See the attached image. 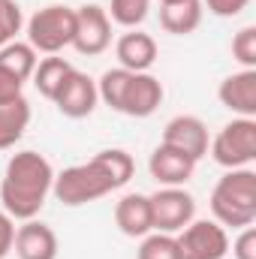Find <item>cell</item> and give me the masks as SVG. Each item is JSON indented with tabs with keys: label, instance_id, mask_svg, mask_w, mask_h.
Wrapping results in <instances>:
<instances>
[{
	"label": "cell",
	"instance_id": "f1b7e54d",
	"mask_svg": "<svg viewBox=\"0 0 256 259\" xmlns=\"http://www.w3.org/2000/svg\"><path fill=\"white\" fill-rule=\"evenodd\" d=\"M160 3H166V0H160Z\"/></svg>",
	"mask_w": 256,
	"mask_h": 259
},
{
	"label": "cell",
	"instance_id": "277c9868",
	"mask_svg": "<svg viewBox=\"0 0 256 259\" xmlns=\"http://www.w3.org/2000/svg\"><path fill=\"white\" fill-rule=\"evenodd\" d=\"M75 36V9L49 3L27 18V46L36 55H61Z\"/></svg>",
	"mask_w": 256,
	"mask_h": 259
},
{
	"label": "cell",
	"instance_id": "cb8c5ba5",
	"mask_svg": "<svg viewBox=\"0 0 256 259\" xmlns=\"http://www.w3.org/2000/svg\"><path fill=\"white\" fill-rule=\"evenodd\" d=\"M21 27H24L21 6L15 0H0V46L12 42L15 33H21Z\"/></svg>",
	"mask_w": 256,
	"mask_h": 259
},
{
	"label": "cell",
	"instance_id": "2e32d148",
	"mask_svg": "<svg viewBox=\"0 0 256 259\" xmlns=\"http://www.w3.org/2000/svg\"><path fill=\"white\" fill-rule=\"evenodd\" d=\"M115 223L127 238H145L151 226V202L145 193H124L115 202Z\"/></svg>",
	"mask_w": 256,
	"mask_h": 259
},
{
	"label": "cell",
	"instance_id": "603a6c76",
	"mask_svg": "<svg viewBox=\"0 0 256 259\" xmlns=\"http://www.w3.org/2000/svg\"><path fill=\"white\" fill-rule=\"evenodd\" d=\"M232 58L244 69H256V27L247 24L232 36Z\"/></svg>",
	"mask_w": 256,
	"mask_h": 259
},
{
	"label": "cell",
	"instance_id": "9a60e30c",
	"mask_svg": "<svg viewBox=\"0 0 256 259\" xmlns=\"http://www.w3.org/2000/svg\"><path fill=\"white\" fill-rule=\"evenodd\" d=\"M115 55H118V66H124L130 72H148L157 61V39L133 27L127 33H121V39L115 42Z\"/></svg>",
	"mask_w": 256,
	"mask_h": 259
},
{
	"label": "cell",
	"instance_id": "5bb4252c",
	"mask_svg": "<svg viewBox=\"0 0 256 259\" xmlns=\"http://www.w3.org/2000/svg\"><path fill=\"white\" fill-rule=\"evenodd\" d=\"M15 253L18 259H58V235L42 220H21L15 229Z\"/></svg>",
	"mask_w": 256,
	"mask_h": 259
},
{
	"label": "cell",
	"instance_id": "7c38bea8",
	"mask_svg": "<svg viewBox=\"0 0 256 259\" xmlns=\"http://www.w3.org/2000/svg\"><path fill=\"white\" fill-rule=\"evenodd\" d=\"M217 100L235 118H256V69H238L217 88Z\"/></svg>",
	"mask_w": 256,
	"mask_h": 259
},
{
	"label": "cell",
	"instance_id": "30bf717a",
	"mask_svg": "<svg viewBox=\"0 0 256 259\" xmlns=\"http://www.w3.org/2000/svg\"><path fill=\"white\" fill-rule=\"evenodd\" d=\"M163 145L187 154L190 160H202L208 154V145H211V136L202 118L196 115H175L166 127H163Z\"/></svg>",
	"mask_w": 256,
	"mask_h": 259
},
{
	"label": "cell",
	"instance_id": "7402d4cb",
	"mask_svg": "<svg viewBox=\"0 0 256 259\" xmlns=\"http://www.w3.org/2000/svg\"><path fill=\"white\" fill-rule=\"evenodd\" d=\"M148 9H151V0H112L109 3V18L121 27H139L145 18H148Z\"/></svg>",
	"mask_w": 256,
	"mask_h": 259
},
{
	"label": "cell",
	"instance_id": "4316f807",
	"mask_svg": "<svg viewBox=\"0 0 256 259\" xmlns=\"http://www.w3.org/2000/svg\"><path fill=\"white\" fill-rule=\"evenodd\" d=\"M232 256L235 259H256V229L244 226L238 232V238L232 241Z\"/></svg>",
	"mask_w": 256,
	"mask_h": 259
},
{
	"label": "cell",
	"instance_id": "e0dca14e",
	"mask_svg": "<svg viewBox=\"0 0 256 259\" xmlns=\"http://www.w3.org/2000/svg\"><path fill=\"white\" fill-rule=\"evenodd\" d=\"M202 0H166L160 3V27L175 36H187L202 24Z\"/></svg>",
	"mask_w": 256,
	"mask_h": 259
},
{
	"label": "cell",
	"instance_id": "52a82bcc",
	"mask_svg": "<svg viewBox=\"0 0 256 259\" xmlns=\"http://www.w3.org/2000/svg\"><path fill=\"white\" fill-rule=\"evenodd\" d=\"M181 259H223L229 253V235L226 226L217 220H190L178 235Z\"/></svg>",
	"mask_w": 256,
	"mask_h": 259
},
{
	"label": "cell",
	"instance_id": "83f0119b",
	"mask_svg": "<svg viewBox=\"0 0 256 259\" xmlns=\"http://www.w3.org/2000/svg\"><path fill=\"white\" fill-rule=\"evenodd\" d=\"M12 244H15V220L0 208V259L9 256Z\"/></svg>",
	"mask_w": 256,
	"mask_h": 259
},
{
	"label": "cell",
	"instance_id": "6da1fadb",
	"mask_svg": "<svg viewBox=\"0 0 256 259\" xmlns=\"http://www.w3.org/2000/svg\"><path fill=\"white\" fill-rule=\"evenodd\" d=\"M133 172H136V163L127 151L109 148V151H100L97 157H91L88 163L69 166L61 175H55L52 193L66 208H78V205L97 202L103 196L121 190L133 178Z\"/></svg>",
	"mask_w": 256,
	"mask_h": 259
},
{
	"label": "cell",
	"instance_id": "3957f363",
	"mask_svg": "<svg viewBox=\"0 0 256 259\" xmlns=\"http://www.w3.org/2000/svg\"><path fill=\"white\" fill-rule=\"evenodd\" d=\"M211 214L220 226L244 229L256 220V172L244 169H226V175L211 190Z\"/></svg>",
	"mask_w": 256,
	"mask_h": 259
},
{
	"label": "cell",
	"instance_id": "8fae6325",
	"mask_svg": "<svg viewBox=\"0 0 256 259\" xmlns=\"http://www.w3.org/2000/svg\"><path fill=\"white\" fill-rule=\"evenodd\" d=\"M166 91L160 84V78H154L151 72H133L121 100V115L127 118H151L160 103H163Z\"/></svg>",
	"mask_w": 256,
	"mask_h": 259
},
{
	"label": "cell",
	"instance_id": "7a4b0ae2",
	"mask_svg": "<svg viewBox=\"0 0 256 259\" xmlns=\"http://www.w3.org/2000/svg\"><path fill=\"white\" fill-rule=\"evenodd\" d=\"M55 184V169L39 151H18L6 163L0 181V202L12 220H33Z\"/></svg>",
	"mask_w": 256,
	"mask_h": 259
},
{
	"label": "cell",
	"instance_id": "d6986e66",
	"mask_svg": "<svg viewBox=\"0 0 256 259\" xmlns=\"http://www.w3.org/2000/svg\"><path fill=\"white\" fill-rule=\"evenodd\" d=\"M75 66L69 64L66 58H58V55H49V58H42L36 69H33V88L46 97V100H55L58 97V91H61V84L66 81V75L72 72Z\"/></svg>",
	"mask_w": 256,
	"mask_h": 259
},
{
	"label": "cell",
	"instance_id": "9c48e42d",
	"mask_svg": "<svg viewBox=\"0 0 256 259\" xmlns=\"http://www.w3.org/2000/svg\"><path fill=\"white\" fill-rule=\"evenodd\" d=\"M52 103L58 106V112H61L64 118H72V121L88 118V115H94V109H97V103H100L97 81H94L88 72L72 69V72L66 75V81L61 84V91H58V97H55Z\"/></svg>",
	"mask_w": 256,
	"mask_h": 259
},
{
	"label": "cell",
	"instance_id": "5b68a950",
	"mask_svg": "<svg viewBox=\"0 0 256 259\" xmlns=\"http://www.w3.org/2000/svg\"><path fill=\"white\" fill-rule=\"evenodd\" d=\"M208 154L223 169H244L256 160V118H232L211 139Z\"/></svg>",
	"mask_w": 256,
	"mask_h": 259
},
{
	"label": "cell",
	"instance_id": "ac0fdd59",
	"mask_svg": "<svg viewBox=\"0 0 256 259\" xmlns=\"http://www.w3.org/2000/svg\"><path fill=\"white\" fill-rule=\"evenodd\" d=\"M27 124H30V103L24 97L12 103H0V151L12 148L24 136Z\"/></svg>",
	"mask_w": 256,
	"mask_h": 259
},
{
	"label": "cell",
	"instance_id": "8992f818",
	"mask_svg": "<svg viewBox=\"0 0 256 259\" xmlns=\"http://www.w3.org/2000/svg\"><path fill=\"white\" fill-rule=\"evenodd\" d=\"M151 202V226L154 232L178 235L190 220H196V199L184 187H163L148 196Z\"/></svg>",
	"mask_w": 256,
	"mask_h": 259
},
{
	"label": "cell",
	"instance_id": "ffe728a7",
	"mask_svg": "<svg viewBox=\"0 0 256 259\" xmlns=\"http://www.w3.org/2000/svg\"><path fill=\"white\" fill-rule=\"evenodd\" d=\"M36 64H39V58H36V52H33L27 42L12 39V42L0 46V66H6L9 72H15L21 81H27V78L33 75Z\"/></svg>",
	"mask_w": 256,
	"mask_h": 259
},
{
	"label": "cell",
	"instance_id": "d4e9b609",
	"mask_svg": "<svg viewBox=\"0 0 256 259\" xmlns=\"http://www.w3.org/2000/svg\"><path fill=\"white\" fill-rule=\"evenodd\" d=\"M18 97H24V81L6 66H0V103H12Z\"/></svg>",
	"mask_w": 256,
	"mask_h": 259
},
{
	"label": "cell",
	"instance_id": "4fadbf2b",
	"mask_svg": "<svg viewBox=\"0 0 256 259\" xmlns=\"http://www.w3.org/2000/svg\"><path fill=\"white\" fill-rule=\"evenodd\" d=\"M148 172L157 184L163 187H184L196 172V160H190L187 154L169 148V145H157L151 151V160H148Z\"/></svg>",
	"mask_w": 256,
	"mask_h": 259
},
{
	"label": "cell",
	"instance_id": "ba28073f",
	"mask_svg": "<svg viewBox=\"0 0 256 259\" xmlns=\"http://www.w3.org/2000/svg\"><path fill=\"white\" fill-rule=\"evenodd\" d=\"M112 46V18L103 6L84 3L75 9V36L72 49L84 58H97Z\"/></svg>",
	"mask_w": 256,
	"mask_h": 259
},
{
	"label": "cell",
	"instance_id": "484cf974",
	"mask_svg": "<svg viewBox=\"0 0 256 259\" xmlns=\"http://www.w3.org/2000/svg\"><path fill=\"white\" fill-rule=\"evenodd\" d=\"M247 3L250 0H202V9L214 12L217 18H232V15H241Z\"/></svg>",
	"mask_w": 256,
	"mask_h": 259
},
{
	"label": "cell",
	"instance_id": "44dd1931",
	"mask_svg": "<svg viewBox=\"0 0 256 259\" xmlns=\"http://www.w3.org/2000/svg\"><path fill=\"white\" fill-rule=\"evenodd\" d=\"M136 259H181L178 241L169 232H148L136 250Z\"/></svg>",
	"mask_w": 256,
	"mask_h": 259
}]
</instances>
